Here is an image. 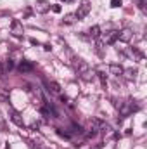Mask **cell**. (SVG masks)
<instances>
[{
  "label": "cell",
  "mask_w": 147,
  "mask_h": 149,
  "mask_svg": "<svg viewBox=\"0 0 147 149\" xmlns=\"http://www.w3.org/2000/svg\"><path fill=\"white\" fill-rule=\"evenodd\" d=\"M64 3H71V2H74V0H62Z\"/></svg>",
  "instance_id": "603a6c76"
},
{
  "label": "cell",
  "mask_w": 147,
  "mask_h": 149,
  "mask_svg": "<svg viewBox=\"0 0 147 149\" xmlns=\"http://www.w3.org/2000/svg\"><path fill=\"white\" fill-rule=\"evenodd\" d=\"M109 73L116 74V76H121L123 74V66L121 64H109Z\"/></svg>",
  "instance_id": "7c38bea8"
},
{
  "label": "cell",
  "mask_w": 147,
  "mask_h": 149,
  "mask_svg": "<svg viewBox=\"0 0 147 149\" xmlns=\"http://www.w3.org/2000/svg\"><path fill=\"white\" fill-rule=\"evenodd\" d=\"M76 21H78L76 14H66V16H64V19H62V23H64V24H73V23H76Z\"/></svg>",
  "instance_id": "2e32d148"
},
{
  "label": "cell",
  "mask_w": 147,
  "mask_h": 149,
  "mask_svg": "<svg viewBox=\"0 0 147 149\" xmlns=\"http://www.w3.org/2000/svg\"><path fill=\"white\" fill-rule=\"evenodd\" d=\"M95 74H97V76L101 78V81H102V85L106 87V74H104V73H101V71H99V73H95Z\"/></svg>",
  "instance_id": "d6986e66"
},
{
  "label": "cell",
  "mask_w": 147,
  "mask_h": 149,
  "mask_svg": "<svg viewBox=\"0 0 147 149\" xmlns=\"http://www.w3.org/2000/svg\"><path fill=\"white\" fill-rule=\"evenodd\" d=\"M139 2V7L142 9V12H146V3H147V0H137Z\"/></svg>",
  "instance_id": "ac0fdd59"
},
{
  "label": "cell",
  "mask_w": 147,
  "mask_h": 149,
  "mask_svg": "<svg viewBox=\"0 0 147 149\" xmlns=\"http://www.w3.org/2000/svg\"><path fill=\"white\" fill-rule=\"evenodd\" d=\"M121 3H123L121 0H111V7H112V9H118V7H121Z\"/></svg>",
  "instance_id": "e0dca14e"
},
{
  "label": "cell",
  "mask_w": 147,
  "mask_h": 149,
  "mask_svg": "<svg viewBox=\"0 0 147 149\" xmlns=\"http://www.w3.org/2000/svg\"><path fill=\"white\" fill-rule=\"evenodd\" d=\"M118 40V31H107L104 38H102V43H106V45H111V43H114Z\"/></svg>",
  "instance_id": "9c48e42d"
},
{
  "label": "cell",
  "mask_w": 147,
  "mask_h": 149,
  "mask_svg": "<svg viewBox=\"0 0 147 149\" xmlns=\"http://www.w3.org/2000/svg\"><path fill=\"white\" fill-rule=\"evenodd\" d=\"M50 7H52V3H50V2H47V0H38L37 5H35V10L40 12V14H45V12H49V10H50Z\"/></svg>",
  "instance_id": "8992f818"
},
{
  "label": "cell",
  "mask_w": 147,
  "mask_h": 149,
  "mask_svg": "<svg viewBox=\"0 0 147 149\" xmlns=\"http://www.w3.org/2000/svg\"><path fill=\"white\" fill-rule=\"evenodd\" d=\"M30 43H31V45H38V40H35V38H31V40H30Z\"/></svg>",
  "instance_id": "44dd1931"
},
{
  "label": "cell",
  "mask_w": 147,
  "mask_h": 149,
  "mask_svg": "<svg viewBox=\"0 0 147 149\" xmlns=\"http://www.w3.org/2000/svg\"><path fill=\"white\" fill-rule=\"evenodd\" d=\"M9 116H10V120H12L17 127H24V120H23V116H21V113L19 111L10 109V111H9Z\"/></svg>",
  "instance_id": "ba28073f"
},
{
  "label": "cell",
  "mask_w": 147,
  "mask_h": 149,
  "mask_svg": "<svg viewBox=\"0 0 147 149\" xmlns=\"http://www.w3.org/2000/svg\"><path fill=\"white\" fill-rule=\"evenodd\" d=\"M33 63H30V61H21V64H19V71L21 73H30V71H33Z\"/></svg>",
  "instance_id": "8fae6325"
},
{
  "label": "cell",
  "mask_w": 147,
  "mask_h": 149,
  "mask_svg": "<svg viewBox=\"0 0 147 149\" xmlns=\"http://www.w3.org/2000/svg\"><path fill=\"white\" fill-rule=\"evenodd\" d=\"M45 87H47V90L52 92V94H61V87H59L57 81H50V80H47V81H45Z\"/></svg>",
  "instance_id": "30bf717a"
},
{
  "label": "cell",
  "mask_w": 147,
  "mask_h": 149,
  "mask_svg": "<svg viewBox=\"0 0 147 149\" xmlns=\"http://www.w3.org/2000/svg\"><path fill=\"white\" fill-rule=\"evenodd\" d=\"M123 76H125L126 80H135V78H137V70H135V68L123 70Z\"/></svg>",
  "instance_id": "4fadbf2b"
},
{
  "label": "cell",
  "mask_w": 147,
  "mask_h": 149,
  "mask_svg": "<svg viewBox=\"0 0 147 149\" xmlns=\"http://www.w3.org/2000/svg\"><path fill=\"white\" fill-rule=\"evenodd\" d=\"M88 35H90V38H95V40H97V38L101 37V26H97V24L92 26V28L88 30Z\"/></svg>",
  "instance_id": "9a60e30c"
},
{
  "label": "cell",
  "mask_w": 147,
  "mask_h": 149,
  "mask_svg": "<svg viewBox=\"0 0 147 149\" xmlns=\"http://www.w3.org/2000/svg\"><path fill=\"white\" fill-rule=\"evenodd\" d=\"M118 38L121 40V42H125V43H128L132 38H133V31L130 30V28H123L121 31H118Z\"/></svg>",
  "instance_id": "52a82bcc"
},
{
  "label": "cell",
  "mask_w": 147,
  "mask_h": 149,
  "mask_svg": "<svg viewBox=\"0 0 147 149\" xmlns=\"http://www.w3.org/2000/svg\"><path fill=\"white\" fill-rule=\"evenodd\" d=\"M118 109H119V114H121V118H126L130 113L133 111V101H132V99H128V101L121 102Z\"/></svg>",
  "instance_id": "7a4b0ae2"
},
{
  "label": "cell",
  "mask_w": 147,
  "mask_h": 149,
  "mask_svg": "<svg viewBox=\"0 0 147 149\" xmlns=\"http://www.w3.org/2000/svg\"><path fill=\"white\" fill-rule=\"evenodd\" d=\"M12 68H14V61H12V59H3L2 64H0V74H2V76L9 74V71H10Z\"/></svg>",
  "instance_id": "5b68a950"
},
{
  "label": "cell",
  "mask_w": 147,
  "mask_h": 149,
  "mask_svg": "<svg viewBox=\"0 0 147 149\" xmlns=\"http://www.w3.org/2000/svg\"><path fill=\"white\" fill-rule=\"evenodd\" d=\"M50 9H52V10H54V12H55V14H59V12H61V10H62V9H61V5H57V3H55V5H52V7H50Z\"/></svg>",
  "instance_id": "ffe728a7"
},
{
  "label": "cell",
  "mask_w": 147,
  "mask_h": 149,
  "mask_svg": "<svg viewBox=\"0 0 147 149\" xmlns=\"http://www.w3.org/2000/svg\"><path fill=\"white\" fill-rule=\"evenodd\" d=\"M80 76H81L85 81H92V80H94V76H95V71H94L92 68H88L87 71H83V73L80 74Z\"/></svg>",
  "instance_id": "5bb4252c"
},
{
  "label": "cell",
  "mask_w": 147,
  "mask_h": 149,
  "mask_svg": "<svg viewBox=\"0 0 147 149\" xmlns=\"http://www.w3.org/2000/svg\"><path fill=\"white\" fill-rule=\"evenodd\" d=\"M88 12H90V3H88V0H83L81 5L78 7V10H76L74 14H76L78 21H80V19H85V17L88 16Z\"/></svg>",
  "instance_id": "6da1fadb"
},
{
  "label": "cell",
  "mask_w": 147,
  "mask_h": 149,
  "mask_svg": "<svg viewBox=\"0 0 147 149\" xmlns=\"http://www.w3.org/2000/svg\"><path fill=\"white\" fill-rule=\"evenodd\" d=\"M73 68L78 71V74H81L83 71H87L90 66H88L83 59H80V57H73Z\"/></svg>",
  "instance_id": "277c9868"
},
{
  "label": "cell",
  "mask_w": 147,
  "mask_h": 149,
  "mask_svg": "<svg viewBox=\"0 0 147 149\" xmlns=\"http://www.w3.org/2000/svg\"><path fill=\"white\" fill-rule=\"evenodd\" d=\"M43 49H45V50H50L52 47H50V43H45V45H43Z\"/></svg>",
  "instance_id": "7402d4cb"
},
{
  "label": "cell",
  "mask_w": 147,
  "mask_h": 149,
  "mask_svg": "<svg viewBox=\"0 0 147 149\" xmlns=\"http://www.w3.org/2000/svg\"><path fill=\"white\" fill-rule=\"evenodd\" d=\"M10 33L14 35V37L21 38L24 35V28H23V23L21 21H17V19H14L12 21V24H10Z\"/></svg>",
  "instance_id": "3957f363"
}]
</instances>
